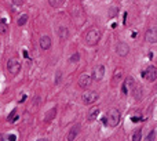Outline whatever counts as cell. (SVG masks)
<instances>
[{
	"mask_svg": "<svg viewBox=\"0 0 157 141\" xmlns=\"http://www.w3.org/2000/svg\"><path fill=\"white\" fill-rule=\"evenodd\" d=\"M69 13L72 15L73 21L76 22V25H83L85 21V13H84V9L83 6L80 4V1L77 0H73L70 6H69Z\"/></svg>",
	"mask_w": 157,
	"mask_h": 141,
	"instance_id": "obj_1",
	"label": "cell"
},
{
	"mask_svg": "<svg viewBox=\"0 0 157 141\" xmlns=\"http://www.w3.org/2000/svg\"><path fill=\"white\" fill-rule=\"evenodd\" d=\"M99 40H101V31L99 29H97V28H92V29H90L88 32L85 33L84 36V42L87 46H97L99 43Z\"/></svg>",
	"mask_w": 157,
	"mask_h": 141,
	"instance_id": "obj_2",
	"label": "cell"
},
{
	"mask_svg": "<svg viewBox=\"0 0 157 141\" xmlns=\"http://www.w3.org/2000/svg\"><path fill=\"white\" fill-rule=\"evenodd\" d=\"M106 120H108V126L116 127L120 122V111L116 108H110L106 114Z\"/></svg>",
	"mask_w": 157,
	"mask_h": 141,
	"instance_id": "obj_3",
	"label": "cell"
},
{
	"mask_svg": "<svg viewBox=\"0 0 157 141\" xmlns=\"http://www.w3.org/2000/svg\"><path fill=\"white\" fill-rule=\"evenodd\" d=\"M7 71L11 76H15V75H18V72L21 71V64H19L18 59L15 58H11L7 61Z\"/></svg>",
	"mask_w": 157,
	"mask_h": 141,
	"instance_id": "obj_4",
	"label": "cell"
},
{
	"mask_svg": "<svg viewBox=\"0 0 157 141\" xmlns=\"http://www.w3.org/2000/svg\"><path fill=\"white\" fill-rule=\"evenodd\" d=\"M141 76L145 77L148 82H154L156 80V76H157V69L156 67H149L146 71H144V72H141Z\"/></svg>",
	"mask_w": 157,
	"mask_h": 141,
	"instance_id": "obj_5",
	"label": "cell"
},
{
	"mask_svg": "<svg viewBox=\"0 0 157 141\" xmlns=\"http://www.w3.org/2000/svg\"><path fill=\"white\" fill-rule=\"evenodd\" d=\"M79 87H81V89H87V87H90L91 82H92V76H91L90 73H81L80 76H79Z\"/></svg>",
	"mask_w": 157,
	"mask_h": 141,
	"instance_id": "obj_6",
	"label": "cell"
},
{
	"mask_svg": "<svg viewBox=\"0 0 157 141\" xmlns=\"http://www.w3.org/2000/svg\"><path fill=\"white\" fill-rule=\"evenodd\" d=\"M81 100L84 104H94L95 101L98 100V94L95 91H85L81 96Z\"/></svg>",
	"mask_w": 157,
	"mask_h": 141,
	"instance_id": "obj_7",
	"label": "cell"
},
{
	"mask_svg": "<svg viewBox=\"0 0 157 141\" xmlns=\"http://www.w3.org/2000/svg\"><path fill=\"white\" fill-rule=\"evenodd\" d=\"M145 37H146V42L152 43V44H156L157 43V29H156V26L149 28L148 31H146Z\"/></svg>",
	"mask_w": 157,
	"mask_h": 141,
	"instance_id": "obj_8",
	"label": "cell"
},
{
	"mask_svg": "<svg viewBox=\"0 0 157 141\" xmlns=\"http://www.w3.org/2000/svg\"><path fill=\"white\" fill-rule=\"evenodd\" d=\"M80 130H81L80 125H73L72 127H70V130H69V132H67V134H66V140L67 141H75V140H76V137L79 136Z\"/></svg>",
	"mask_w": 157,
	"mask_h": 141,
	"instance_id": "obj_9",
	"label": "cell"
},
{
	"mask_svg": "<svg viewBox=\"0 0 157 141\" xmlns=\"http://www.w3.org/2000/svg\"><path fill=\"white\" fill-rule=\"evenodd\" d=\"M134 86H135V80L132 79L131 76H128L126 79V82L123 83V86H121V90H123V93L124 94H128L132 89H134Z\"/></svg>",
	"mask_w": 157,
	"mask_h": 141,
	"instance_id": "obj_10",
	"label": "cell"
},
{
	"mask_svg": "<svg viewBox=\"0 0 157 141\" xmlns=\"http://www.w3.org/2000/svg\"><path fill=\"white\" fill-rule=\"evenodd\" d=\"M128 53H130V47H128L127 43H123V42H121V43L117 44V54L120 55V57H127Z\"/></svg>",
	"mask_w": 157,
	"mask_h": 141,
	"instance_id": "obj_11",
	"label": "cell"
},
{
	"mask_svg": "<svg viewBox=\"0 0 157 141\" xmlns=\"http://www.w3.org/2000/svg\"><path fill=\"white\" fill-rule=\"evenodd\" d=\"M103 75H105V67L103 65H99V67H97V68L94 69V72H92V75L91 76L94 77L95 80H102V77H103Z\"/></svg>",
	"mask_w": 157,
	"mask_h": 141,
	"instance_id": "obj_12",
	"label": "cell"
},
{
	"mask_svg": "<svg viewBox=\"0 0 157 141\" xmlns=\"http://www.w3.org/2000/svg\"><path fill=\"white\" fill-rule=\"evenodd\" d=\"M98 114H99V107H91L88 114H87V120H90V122L95 120L98 118Z\"/></svg>",
	"mask_w": 157,
	"mask_h": 141,
	"instance_id": "obj_13",
	"label": "cell"
},
{
	"mask_svg": "<svg viewBox=\"0 0 157 141\" xmlns=\"http://www.w3.org/2000/svg\"><path fill=\"white\" fill-rule=\"evenodd\" d=\"M55 115H57V108L54 107V108H51V109L48 111V112H47V114L44 115V118H43V120H44L45 123H50L51 120H53V119L55 118Z\"/></svg>",
	"mask_w": 157,
	"mask_h": 141,
	"instance_id": "obj_14",
	"label": "cell"
},
{
	"mask_svg": "<svg viewBox=\"0 0 157 141\" xmlns=\"http://www.w3.org/2000/svg\"><path fill=\"white\" fill-rule=\"evenodd\" d=\"M40 47L43 50H48L51 47V37L50 36H43L40 39Z\"/></svg>",
	"mask_w": 157,
	"mask_h": 141,
	"instance_id": "obj_15",
	"label": "cell"
},
{
	"mask_svg": "<svg viewBox=\"0 0 157 141\" xmlns=\"http://www.w3.org/2000/svg\"><path fill=\"white\" fill-rule=\"evenodd\" d=\"M58 35L61 37V40H66L69 37V31H67L66 26H59L58 28Z\"/></svg>",
	"mask_w": 157,
	"mask_h": 141,
	"instance_id": "obj_16",
	"label": "cell"
},
{
	"mask_svg": "<svg viewBox=\"0 0 157 141\" xmlns=\"http://www.w3.org/2000/svg\"><path fill=\"white\" fill-rule=\"evenodd\" d=\"M131 93L134 94V97L136 100H141V98H142V87L141 86H136V84H135L134 89L131 90Z\"/></svg>",
	"mask_w": 157,
	"mask_h": 141,
	"instance_id": "obj_17",
	"label": "cell"
},
{
	"mask_svg": "<svg viewBox=\"0 0 157 141\" xmlns=\"http://www.w3.org/2000/svg\"><path fill=\"white\" fill-rule=\"evenodd\" d=\"M9 32V25L6 22V19H0V35H6Z\"/></svg>",
	"mask_w": 157,
	"mask_h": 141,
	"instance_id": "obj_18",
	"label": "cell"
},
{
	"mask_svg": "<svg viewBox=\"0 0 157 141\" xmlns=\"http://www.w3.org/2000/svg\"><path fill=\"white\" fill-rule=\"evenodd\" d=\"M121 77H123V69L121 68L114 69V73H113V82H119Z\"/></svg>",
	"mask_w": 157,
	"mask_h": 141,
	"instance_id": "obj_19",
	"label": "cell"
},
{
	"mask_svg": "<svg viewBox=\"0 0 157 141\" xmlns=\"http://www.w3.org/2000/svg\"><path fill=\"white\" fill-rule=\"evenodd\" d=\"M48 3L51 7H54V9H58L61 6L65 3V0H48Z\"/></svg>",
	"mask_w": 157,
	"mask_h": 141,
	"instance_id": "obj_20",
	"label": "cell"
},
{
	"mask_svg": "<svg viewBox=\"0 0 157 141\" xmlns=\"http://www.w3.org/2000/svg\"><path fill=\"white\" fill-rule=\"evenodd\" d=\"M26 22H28V14H22V15L18 18V21H17L18 26H23Z\"/></svg>",
	"mask_w": 157,
	"mask_h": 141,
	"instance_id": "obj_21",
	"label": "cell"
},
{
	"mask_svg": "<svg viewBox=\"0 0 157 141\" xmlns=\"http://www.w3.org/2000/svg\"><path fill=\"white\" fill-rule=\"evenodd\" d=\"M117 13H119V9H117V7H110V9H109V13H108V17L109 18H114L117 15Z\"/></svg>",
	"mask_w": 157,
	"mask_h": 141,
	"instance_id": "obj_22",
	"label": "cell"
},
{
	"mask_svg": "<svg viewBox=\"0 0 157 141\" xmlns=\"http://www.w3.org/2000/svg\"><path fill=\"white\" fill-rule=\"evenodd\" d=\"M142 138V130H135L132 134V141H141Z\"/></svg>",
	"mask_w": 157,
	"mask_h": 141,
	"instance_id": "obj_23",
	"label": "cell"
},
{
	"mask_svg": "<svg viewBox=\"0 0 157 141\" xmlns=\"http://www.w3.org/2000/svg\"><path fill=\"white\" fill-rule=\"evenodd\" d=\"M145 141H156V129H153L152 132L148 134V137L145 138Z\"/></svg>",
	"mask_w": 157,
	"mask_h": 141,
	"instance_id": "obj_24",
	"label": "cell"
},
{
	"mask_svg": "<svg viewBox=\"0 0 157 141\" xmlns=\"http://www.w3.org/2000/svg\"><path fill=\"white\" fill-rule=\"evenodd\" d=\"M79 59H80V54H79V53H75V54L70 57V62H72V64H75V62H79Z\"/></svg>",
	"mask_w": 157,
	"mask_h": 141,
	"instance_id": "obj_25",
	"label": "cell"
},
{
	"mask_svg": "<svg viewBox=\"0 0 157 141\" xmlns=\"http://www.w3.org/2000/svg\"><path fill=\"white\" fill-rule=\"evenodd\" d=\"M61 77H62V72H61V71H57V73H55V84H59Z\"/></svg>",
	"mask_w": 157,
	"mask_h": 141,
	"instance_id": "obj_26",
	"label": "cell"
},
{
	"mask_svg": "<svg viewBox=\"0 0 157 141\" xmlns=\"http://www.w3.org/2000/svg\"><path fill=\"white\" fill-rule=\"evenodd\" d=\"M23 3H25V0H13V4L14 6H18V7H19V6H22Z\"/></svg>",
	"mask_w": 157,
	"mask_h": 141,
	"instance_id": "obj_27",
	"label": "cell"
},
{
	"mask_svg": "<svg viewBox=\"0 0 157 141\" xmlns=\"http://www.w3.org/2000/svg\"><path fill=\"white\" fill-rule=\"evenodd\" d=\"M131 120L134 123H138V122H141L142 120V118H136V116H134V118H131Z\"/></svg>",
	"mask_w": 157,
	"mask_h": 141,
	"instance_id": "obj_28",
	"label": "cell"
},
{
	"mask_svg": "<svg viewBox=\"0 0 157 141\" xmlns=\"http://www.w3.org/2000/svg\"><path fill=\"white\" fill-rule=\"evenodd\" d=\"M9 141H15V136H14V134L9 136Z\"/></svg>",
	"mask_w": 157,
	"mask_h": 141,
	"instance_id": "obj_29",
	"label": "cell"
},
{
	"mask_svg": "<svg viewBox=\"0 0 157 141\" xmlns=\"http://www.w3.org/2000/svg\"><path fill=\"white\" fill-rule=\"evenodd\" d=\"M102 122H103V125H105V126H108V120H106V116H105V118H102Z\"/></svg>",
	"mask_w": 157,
	"mask_h": 141,
	"instance_id": "obj_30",
	"label": "cell"
},
{
	"mask_svg": "<svg viewBox=\"0 0 157 141\" xmlns=\"http://www.w3.org/2000/svg\"><path fill=\"white\" fill-rule=\"evenodd\" d=\"M23 57H25V58H29V55H28L26 51H23Z\"/></svg>",
	"mask_w": 157,
	"mask_h": 141,
	"instance_id": "obj_31",
	"label": "cell"
},
{
	"mask_svg": "<svg viewBox=\"0 0 157 141\" xmlns=\"http://www.w3.org/2000/svg\"><path fill=\"white\" fill-rule=\"evenodd\" d=\"M37 141H47V138H40V140H37Z\"/></svg>",
	"mask_w": 157,
	"mask_h": 141,
	"instance_id": "obj_32",
	"label": "cell"
},
{
	"mask_svg": "<svg viewBox=\"0 0 157 141\" xmlns=\"http://www.w3.org/2000/svg\"><path fill=\"white\" fill-rule=\"evenodd\" d=\"M0 141H4V138H3V136H0Z\"/></svg>",
	"mask_w": 157,
	"mask_h": 141,
	"instance_id": "obj_33",
	"label": "cell"
}]
</instances>
